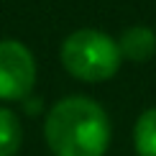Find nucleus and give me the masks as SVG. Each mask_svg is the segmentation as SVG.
Listing matches in <instances>:
<instances>
[{
    "mask_svg": "<svg viewBox=\"0 0 156 156\" xmlns=\"http://www.w3.org/2000/svg\"><path fill=\"white\" fill-rule=\"evenodd\" d=\"M133 146L138 156H156V108L138 115L133 128Z\"/></svg>",
    "mask_w": 156,
    "mask_h": 156,
    "instance_id": "nucleus-6",
    "label": "nucleus"
},
{
    "mask_svg": "<svg viewBox=\"0 0 156 156\" xmlns=\"http://www.w3.org/2000/svg\"><path fill=\"white\" fill-rule=\"evenodd\" d=\"M118 49L123 59L131 62H148L156 54V34L148 26H131L118 38Z\"/></svg>",
    "mask_w": 156,
    "mask_h": 156,
    "instance_id": "nucleus-4",
    "label": "nucleus"
},
{
    "mask_svg": "<svg viewBox=\"0 0 156 156\" xmlns=\"http://www.w3.org/2000/svg\"><path fill=\"white\" fill-rule=\"evenodd\" d=\"M36 84V59L26 44L16 38L0 41V100L18 102Z\"/></svg>",
    "mask_w": 156,
    "mask_h": 156,
    "instance_id": "nucleus-3",
    "label": "nucleus"
},
{
    "mask_svg": "<svg viewBox=\"0 0 156 156\" xmlns=\"http://www.w3.org/2000/svg\"><path fill=\"white\" fill-rule=\"evenodd\" d=\"M23 144V126L10 108H0V156H16Z\"/></svg>",
    "mask_w": 156,
    "mask_h": 156,
    "instance_id": "nucleus-5",
    "label": "nucleus"
},
{
    "mask_svg": "<svg viewBox=\"0 0 156 156\" xmlns=\"http://www.w3.org/2000/svg\"><path fill=\"white\" fill-rule=\"evenodd\" d=\"M44 138L54 156H105L110 146L108 113L92 97H62L46 113Z\"/></svg>",
    "mask_w": 156,
    "mask_h": 156,
    "instance_id": "nucleus-1",
    "label": "nucleus"
},
{
    "mask_svg": "<svg viewBox=\"0 0 156 156\" xmlns=\"http://www.w3.org/2000/svg\"><path fill=\"white\" fill-rule=\"evenodd\" d=\"M62 67L80 82H105L118 74L123 54L113 36L97 28H77L62 44Z\"/></svg>",
    "mask_w": 156,
    "mask_h": 156,
    "instance_id": "nucleus-2",
    "label": "nucleus"
}]
</instances>
